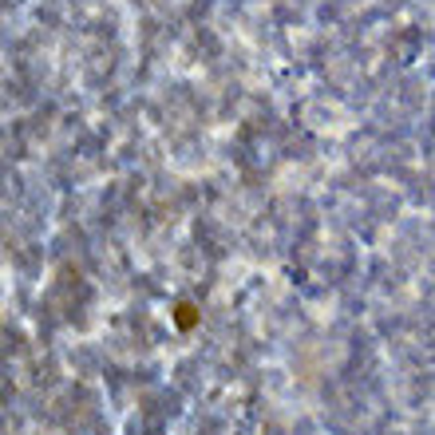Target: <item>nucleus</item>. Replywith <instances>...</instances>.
Listing matches in <instances>:
<instances>
[{"mask_svg":"<svg viewBox=\"0 0 435 435\" xmlns=\"http://www.w3.org/2000/svg\"><path fill=\"white\" fill-rule=\"evenodd\" d=\"M179 313H182V316H179V324H182V329H190V324H194V309H190V305H182Z\"/></svg>","mask_w":435,"mask_h":435,"instance_id":"f257e3e1","label":"nucleus"}]
</instances>
